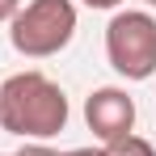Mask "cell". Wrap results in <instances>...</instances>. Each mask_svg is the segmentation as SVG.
Instances as JSON below:
<instances>
[{"label":"cell","mask_w":156,"mask_h":156,"mask_svg":"<svg viewBox=\"0 0 156 156\" xmlns=\"http://www.w3.org/2000/svg\"><path fill=\"white\" fill-rule=\"evenodd\" d=\"M68 97L42 72H17L0 84V131L21 139H51L68 127Z\"/></svg>","instance_id":"obj_1"},{"label":"cell","mask_w":156,"mask_h":156,"mask_svg":"<svg viewBox=\"0 0 156 156\" xmlns=\"http://www.w3.org/2000/svg\"><path fill=\"white\" fill-rule=\"evenodd\" d=\"M76 34V4L72 0H30L9 21V42L26 59H51Z\"/></svg>","instance_id":"obj_2"},{"label":"cell","mask_w":156,"mask_h":156,"mask_svg":"<svg viewBox=\"0 0 156 156\" xmlns=\"http://www.w3.org/2000/svg\"><path fill=\"white\" fill-rule=\"evenodd\" d=\"M105 59L127 80L156 76V17L144 9H122L105 26Z\"/></svg>","instance_id":"obj_3"},{"label":"cell","mask_w":156,"mask_h":156,"mask_svg":"<svg viewBox=\"0 0 156 156\" xmlns=\"http://www.w3.org/2000/svg\"><path fill=\"white\" fill-rule=\"evenodd\" d=\"M84 122L89 131L110 144V139H122L135 131V97L118 84H105V89H93L89 101H84Z\"/></svg>","instance_id":"obj_4"},{"label":"cell","mask_w":156,"mask_h":156,"mask_svg":"<svg viewBox=\"0 0 156 156\" xmlns=\"http://www.w3.org/2000/svg\"><path fill=\"white\" fill-rule=\"evenodd\" d=\"M101 152L105 156H156L152 148V139H144V135H122V139H110V144H101Z\"/></svg>","instance_id":"obj_5"},{"label":"cell","mask_w":156,"mask_h":156,"mask_svg":"<svg viewBox=\"0 0 156 156\" xmlns=\"http://www.w3.org/2000/svg\"><path fill=\"white\" fill-rule=\"evenodd\" d=\"M13 156H59L55 148H47V144H26L21 152H13Z\"/></svg>","instance_id":"obj_6"},{"label":"cell","mask_w":156,"mask_h":156,"mask_svg":"<svg viewBox=\"0 0 156 156\" xmlns=\"http://www.w3.org/2000/svg\"><path fill=\"white\" fill-rule=\"evenodd\" d=\"M17 9H21V0H0V21H13Z\"/></svg>","instance_id":"obj_7"},{"label":"cell","mask_w":156,"mask_h":156,"mask_svg":"<svg viewBox=\"0 0 156 156\" xmlns=\"http://www.w3.org/2000/svg\"><path fill=\"white\" fill-rule=\"evenodd\" d=\"M59 156H105L101 148H72V152H59Z\"/></svg>","instance_id":"obj_8"},{"label":"cell","mask_w":156,"mask_h":156,"mask_svg":"<svg viewBox=\"0 0 156 156\" xmlns=\"http://www.w3.org/2000/svg\"><path fill=\"white\" fill-rule=\"evenodd\" d=\"M84 4H89V9H118L122 0H84Z\"/></svg>","instance_id":"obj_9"},{"label":"cell","mask_w":156,"mask_h":156,"mask_svg":"<svg viewBox=\"0 0 156 156\" xmlns=\"http://www.w3.org/2000/svg\"><path fill=\"white\" fill-rule=\"evenodd\" d=\"M148 4H152V9H156V0H148Z\"/></svg>","instance_id":"obj_10"}]
</instances>
